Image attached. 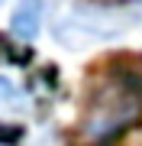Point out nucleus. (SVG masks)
Segmentation results:
<instances>
[{"mask_svg":"<svg viewBox=\"0 0 142 146\" xmlns=\"http://www.w3.org/2000/svg\"><path fill=\"white\" fill-rule=\"evenodd\" d=\"M45 16H48V3L45 0H16L13 13H10V36L20 42H32L42 33L45 26Z\"/></svg>","mask_w":142,"mask_h":146,"instance_id":"nucleus-2","label":"nucleus"},{"mask_svg":"<svg viewBox=\"0 0 142 146\" xmlns=\"http://www.w3.org/2000/svg\"><path fill=\"white\" fill-rule=\"evenodd\" d=\"M142 26V0H71L52 20V39L81 52L97 42H113Z\"/></svg>","mask_w":142,"mask_h":146,"instance_id":"nucleus-1","label":"nucleus"},{"mask_svg":"<svg viewBox=\"0 0 142 146\" xmlns=\"http://www.w3.org/2000/svg\"><path fill=\"white\" fill-rule=\"evenodd\" d=\"M3 3H7V0H0V7H3Z\"/></svg>","mask_w":142,"mask_h":146,"instance_id":"nucleus-4","label":"nucleus"},{"mask_svg":"<svg viewBox=\"0 0 142 146\" xmlns=\"http://www.w3.org/2000/svg\"><path fill=\"white\" fill-rule=\"evenodd\" d=\"M23 104H26V91H23L20 88V84H16V81H10V78H7V75H0V110H20Z\"/></svg>","mask_w":142,"mask_h":146,"instance_id":"nucleus-3","label":"nucleus"}]
</instances>
